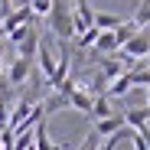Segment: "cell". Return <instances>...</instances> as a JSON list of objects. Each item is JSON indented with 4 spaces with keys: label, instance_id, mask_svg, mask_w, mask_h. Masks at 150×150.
Listing matches in <instances>:
<instances>
[{
    "label": "cell",
    "instance_id": "7",
    "mask_svg": "<svg viewBox=\"0 0 150 150\" xmlns=\"http://www.w3.org/2000/svg\"><path fill=\"white\" fill-rule=\"evenodd\" d=\"M36 59L42 65V75H46V82L52 79V72H56V59H52V49H49V42L39 39V49H36Z\"/></svg>",
    "mask_w": 150,
    "mask_h": 150
},
{
    "label": "cell",
    "instance_id": "3",
    "mask_svg": "<svg viewBox=\"0 0 150 150\" xmlns=\"http://www.w3.org/2000/svg\"><path fill=\"white\" fill-rule=\"evenodd\" d=\"M95 26V10L91 4H85V0H79V4H72V33L82 36Z\"/></svg>",
    "mask_w": 150,
    "mask_h": 150
},
{
    "label": "cell",
    "instance_id": "12",
    "mask_svg": "<svg viewBox=\"0 0 150 150\" xmlns=\"http://www.w3.org/2000/svg\"><path fill=\"white\" fill-rule=\"evenodd\" d=\"M49 7H52V0H33V4H30V13H33V16H46Z\"/></svg>",
    "mask_w": 150,
    "mask_h": 150
},
{
    "label": "cell",
    "instance_id": "6",
    "mask_svg": "<svg viewBox=\"0 0 150 150\" xmlns=\"http://www.w3.org/2000/svg\"><path fill=\"white\" fill-rule=\"evenodd\" d=\"M39 33H30L23 42H16V59H26V62H36V49H39Z\"/></svg>",
    "mask_w": 150,
    "mask_h": 150
},
{
    "label": "cell",
    "instance_id": "9",
    "mask_svg": "<svg viewBox=\"0 0 150 150\" xmlns=\"http://www.w3.org/2000/svg\"><path fill=\"white\" fill-rule=\"evenodd\" d=\"M91 52H95V56H111V52H117V39H114V33H101V36L95 39Z\"/></svg>",
    "mask_w": 150,
    "mask_h": 150
},
{
    "label": "cell",
    "instance_id": "15",
    "mask_svg": "<svg viewBox=\"0 0 150 150\" xmlns=\"http://www.w3.org/2000/svg\"><path fill=\"white\" fill-rule=\"evenodd\" d=\"M147 111H150V88H147Z\"/></svg>",
    "mask_w": 150,
    "mask_h": 150
},
{
    "label": "cell",
    "instance_id": "1",
    "mask_svg": "<svg viewBox=\"0 0 150 150\" xmlns=\"http://www.w3.org/2000/svg\"><path fill=\"white\" fill-rule=\"evenodd\" d=\"M49 30H52V36L59 42H69L75 39L72 33V4H62V0H52V7H49Z\"/></svg>",
    "mask_w": 150,
    "mask_h": 150
},
{
    "label": "cell",
    "instance_id": "14",
    "mask_svg": "<svg viewBox=\"0 0 150 150\" xmlns=\"http://www.w3.org/2000/svg\"><path fill=\"white\" fill-rule=\"evenodd\" d=\"M4 59H7V42H0V72H4Z\"/></svg>",
    "mask_w": 150,
    "mask_h": 150
},
{
    "label": "cell",
    "instance_id": "5",
    "mask_svg": "<svg viewBox=\"0 0 150 150\" xmlns=\"http://www.w3.org/2000/svg\"><path fill=\"white\" fill-rule=\"evenodd\" d=\"M30 72H33V62H26V59H13V62H10V75H7V82L20 88L23 82L30 79Z\"/></svg>",
    "mask_w": 150,
    "mask_h": 150
},
{
    "label": "cell",
    "instance_id": "8",
    "mask_svg": "<svg viewBox=\"0 0 150 150\" xmlns=\"http://www.w3.org/2000/svg\"><path fill=\"white\" fill-rule=\"evenodd\" d=\"M105 117H114L111 101H108L105 95H95V98H91V117H88V121H105Z\"/></svg>",
    "mask_w": 150,
    "mask_h": 150
},
{
    "label": "cell",
    "instance_id": "2",
    "mask_svg": "<svg viewBox=\"0 0 150 150\" xmlns=\"http://www.w3.org/2000/svg\"><path fill=\"white\" fill-rule=\"evenodd\" d=\"M117 52H121L124 59H131V62H144V59L150 56V33H147V30H140L137 36H131L127 42H124Z\"/></svg>",
    "mask_w": 150,
    "mask_h": 150
},
{
    "label": "cell",
    "instance_id": "13",
    "mask_svg": "<svg viewBox=\"0 0 150 150\" xmlns=\"http://www.w3.org/2000/svg\"><path fill=\"white\" fill-rule=\"evenodd\" d=\"M10 108H13V105H10V98L4 95V98H0V131H7V117H10Z\"/></svg>",
    "mask_w": 150,
    "mask_h": 150
},
{
    "label": "cell",
    "instance_id": "10",
    "mask_svg": "<svg viewBox=\"0 0 150 150\" xmlns=\"http://www.w3.org/2000/svg\"><path fill=\"white\" fill-rule=\"evenodd\" d=\"M131 23H134L137 30H147V23H150V0H140V4H137V10H134Z\"/></svg>",
    "mask_w": 150,
    "mask_h": 150
},
{
    "label": "cell",
    "instance_id": "4",
    "mask_svg": "<svg viewBox=\"0 0 150 150\" xmlns=\"http://www.w3.org/2000/svg\"><path fill=\"white\" fill-rule=\"evenodd\" d=\"M33 98H20V101L10 108V117H7V131L10 134H16V127H20V124H26V117L33 114Z\"/></svg>",
    "mask_w": 150,
    "mask_h": 150
},
{
    "label": "cell",
    "instance_id": "11",
    "mask_svg": "<svg viewBox=\"0 0 150 150\" xmlns=\"http://www.w3.org/2000/svg\"><path fill=\"white\" fill-rule=\"evenodd\" d=\"M137 33H140V30L134 26V23H131V20H124V23H121V26L114 30V39H117V49H121L124 42H127L131 36H137Z\"/></svg>",
    "mask_w": 150,
    "mask_h": 150
}]
</instances>
